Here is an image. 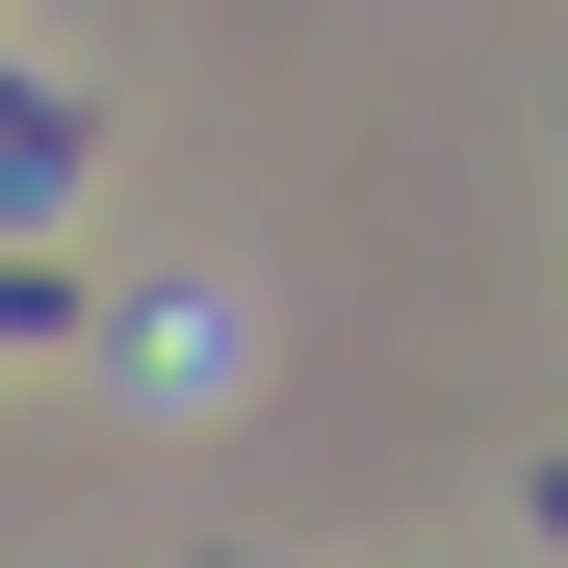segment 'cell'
Instances as JSON below:
<instances>
[{
    "instance_id": "cell-1",
    "label": "cell",
    "mask_w": 568,
    "mask_h": 568,
    "mask_svg": "<svg viewBox=\"0 0 568 568\" xmlns=\"http://www.w3.org/2000/svg\"><path fill=\"white\" fill-rule=\"evenodd\" d=\"M52 311H78V258H52V233H0V362H27Z\"/></svg>"
},
{
    "instance_id": "cell-2",
    "label": "cell",
    "mask_w": 568,
    "mask_h": 568,
    "mask_svg": "<svg viewBox=\"0 0 568 568\" xmlns=\"http://www.w3.org/2000/svg\"><path fill=\"white\" fill-rule=\"evenodd\" d=\"M542 542H568V465H542Z\"/></svg>"
}]
</instances>
